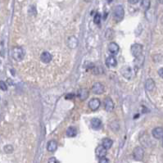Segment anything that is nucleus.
<instances>
[{
	"mask_svg": "<svg viewBox=\"0 0 163 163\" xmlns=\"http://www.w3.org/2000/svg\"><path fill=\"white\" fill-rule=\"evenodd\" d=\"M78 97H79L80 99H81L82 101H84V100L87 99V98L89 97V92H88L87 89H80L78 93Z\"/></svg>",
	"mask_w": 163,
	"mask_h": 163,
	"instance_id": "obj_20",
	"label": "nucleus"
},
{
	"mask_svg": "<svg viewBox=\"0 0 163 163\" xmlns=\"http://www.w3.org/2000/svg\"><path fill=\"white\" fill-rule=\"evenodd\" d=\"M12 57L15 61H20L21 60H23L25 57V51L21 47L19 46L14 47L12 50Z\"/></svg>",
	"mask_w": 163,
	"mask_h": 163,
	"instance_id": "obj_1",
	"label": "nucleus"
},
{
	"mask_svg": "<svg viewBox=\"0 0 163 163\" xmlns=\"http://www.w3.org/2000/svg\"><path fill=\"white\" fill-rule=\"evenodd\" d=\"M106 65L110 68L112 67H115V66L117 65V61L116 59V57L113 56H110L107 57L106 59Z\"/></svg>",
	"mask_w": 163,
	"mask_h": 163,
	"instance_id": "obj_14",
	"label": "nucleus"
},
{
	"mask_svg": "<svg viewBox=\"0 0 163 163\" xmlns=\"http://www.w3.org/2000/svg\"><path fill=\"white\" fill-rule=\"evenodd\" d=\"M66 136L69 138L75 137L77 134V130L75 127H69L66 130Z\"/></svg>",
	"mask_w": 163,
	"mask_h": 163,
	"instance_id": "obj_19",
	"label": "nucleus"
},
{
	"mask_svg": "<svg viewBox=\"0 0 163 163\" xmlns=\"http://www.w3.org/2000/svg\"><path fill=\"white\" fill-rule=\"evenodd\" d=\"M73 97H74V95L72 93H69V94H67L66 96V99H71Z\"/></svg>",
	"mask_w": 163,
	"mask_h": 163,
	"instance_id": "obj_29",
	"label": "nucleus"
},
{
	"mask_svg": "<svg viewBox=\"0 0 163 163\" xmlns=\"http://www.w3.org/2000/svg\"><path fill=\"white\" fill-rule=\"evenodd\" d=\"M141 6L145 11H148L151 6V0H142L141 1Z\"/></svg>",
	"mask_w": 163,
	"mask_h": 163,
	"instance_id": "obj_21",
	"label": "nucleus"
},
{
	"mask_svg": "<svg viewBox=\"0 0 163 163\" xmlns=\"http://www.w3.org/2000/svg\"><path fill=\"white\" fill-rule=\"evenodd\" d=\"M0 89L3 91H6L8 89V86H7L6 83H4L3 81H0Z\"/></svg>",
	"mask_w": 163,
	"mask_h": 163,
	"instance_id": "obj_24",
	"label": "nucleus"
},
{
	"mask_svg": "<svg viewBox=\"0 0 163 163\" xmlns=\"http://www.w3.org/2000/svg\"><path fill=\"white\" fill-rule=\"evenodd\" d=\"M78 44H79L78 40H77L76 37H75V36H71V37H69L68 40H67V46H68L71 49H75V48H76L77 46H78Z\"/></svg>",
	"mask_w": 163,
	"mask_h": 163,
	"instance_id": "obj_9",
	"label": "nucleus"
},
{
	"mask_svg": "<svg viewBox=\"0 0 163 163\" xmlns=\"http://www.w3.org/2000/svg\"><path fill=\"white\" fill-rule=\"evenodd\" d=\"M155 86H156V84H155V81L153 80V79L149 78L145 81V89L148 91H153V89H155Z\"/></svg>",
	"mask_w": 163,
	"mask_h": 163,
	"instance_id": "obj_15",
	"label": "nucleus"
},
{
	"mask_svg": "<svg viewBox=\"0 0 163 163\" xmlns=\"http://www.w3.org/2000/svg\"><path fill=\"white\" fill-rule=\"evenodd\" d=\"M85 2H87V3H89V2H90L91 0H85Z\"/></svg>",
	"mask_w": 163,
	"mask_h": 163,
	"instance_id": "obj_30",
	"label": "nucleus"
},
{
	"mask_svg": "<svg viewBox=\"0 0 163 163\" xmlns=\"http://www.w3.org/2000/svg\"><path fill=\"white\" fill-rule=\"evenodd\" d=\"M139 0H128V2L130 3V4H136Z\"/></svg>",
	"mask_w": 163,
	"mask_h": 163,
	"instance_id": "obj_28",
	"label": "nucleus"
},
{
	"mask_svg": "<svg viewBox=\"0 0 163 163\" xmlns=\"http://www.w3.org/2000/svg\"><path fill=\"white\" fill-rule=\"evenodd\" d=\"M40 61L44 64H49L53 61V55L48 51L42 52L40 54Z\"/></svg>",
	"mask_w": 163,
	"mask_h": 163,
	"instance_id": "obj_5",
	"label": "nucleus"
},
{
	"mask_svg": "<svg viewBox=\"0 0 163 163\" xmlns=\"http://www.w3.org/2000/svg\"><path fill=\"white\" fill-rule=\"evenodd\" d=\"M100 21H101V15L99 14V13H96L94 16H93V22L95 23V24H97L98 25L99 23H100Z\"/></svg>",
	"mask_w": 163,
	"mask_h": 163,
	"instance_id": "obj_23",
	"label": "nucleus"
},
{
	"mask_svg": "<svg viewBox=\"0 0 163 163\" xmlns=\"http://www.w3.org/2000/svg\"><path fill=\"white\" fill-rule=\"evenodd\" d=\"M143 53V46L139 44H134L131 46V53L134 57H139L142 55Z\"/></svg>",
	"mask_w": 163,
	"mask_h": 163,
	"instance_id": "obj_3",
	"label": "nucleus"
},
{
	"mask_svg": "<svg viewBox=\"0 0 163 163\" xmlns=\"http://www.w3.org/2000/svg\"><path fill=\"white\" fill-rule=\"evenodd\" d=\"M153 136L157 139H161L163 138V128L157 127L153 130Z\"/></svg>",
	"mask_w": 163,
	"mask_h": 163,
	"instance_id": "obj_13",
	"label": "nucleus"
},
{
	"mask_svg": "<svg viewBox=\"0 0 163 163\" xmlns=\"http://www.w3.org/2000/svg\"><path fill=\"white\" fill-rule=\"evenodd\" d=\"M162 147H163V138H162Z\"/></svg>",
	"mask_w": 163,
	"mask_h": 163,
	"instance_id": "obj_32",
	"label": "nucleus"
},
{
	"mask_svg": "<svg viewBox=\"0 0 163 163\" xmlns=\"http://www.w3.org/2000/svg\"><path fill=\"white\" fill-rule=\"evenodd\" d=\"M95 153H96V156H97L98 158H104V157H106V155H107V149L104 148L102 145H99L96 148Z\"/></svg>",
	"mask_w": 163,
	"mask_h": 163,
	"instance_id": "obj_10",
	"label": "nucleus"
},
{
	"mask_svg": "<svg viewBox=\"0 0 163 163\" xmlns=\"http://www.w3.org/2000/svg\"><path fill=\"white\" fill-rule=\"evenodd\" d=\"M144 157V151L141 147H136L133 151V158L135 161H142Z\"/></svg>",
	"mask_w": 163,
	"mask_h": 163,
	"instance_id": "obj_4",
	"label": "nucleus"
},
{
	"mask_svg": "<svg viewBox=\"0 0 163 163\" xmlns=\"http://www.w3.org/2000/svg\"><path fill=\"white\" fill-rule=\"evenodd\" d=\"M161 21H162V24L163 25V16H162V20H161Z\"/></svg>",
	"mask_w": 163,
	"mask_h": 163,
	"instance_id": "obj_31",
	"label": "nucleus"
},
{
	"mask_svg": "<svg viewBox=\"0 0 163 163\" xmlns=\"http://www.w3.org/2000/svg\"><path fill=\"white\" fill-rule=\"evenodd\" d=\"M48 163H59L58 162V161L57 160V158H51L48 159Z\"/></svg>",
	"mask_w": 163,
	"mask_h": 163,
	"instance_id": "obj_26",
	"label": "nucleus"
},
{
	"mask_svg": "<svg viewBox=\"0 0 163 163\" xmlns=\"http://www.w3.org/2000/svg\"><path fill=\"white\" fill-rule=\"evenodd\" d=\"M104 108L108 112H111L114 109V102L111 98L107 97L104 99Z\"/></svg>",
	"mask_w": 163,
	"mask_h": 163,
	"instance_id": "obj_8",
	"label": "nucleus"
},
{
	"mask_svg": "<svg viewBox=\"0 0 163 163\" xmlns=\"http://www.w3.org/2000/svg\"><path fill=\"white\" fill-rule=\"evenodd\" d=\"M57 148V143L55 140H51L48 143L47 145V150L50 153H53L55 152Z\"/></svg>",
	"mask_w": 163,
	"mask_h": 163,
	"instance_id": "obj_16",
	"label": "nucleus"
},
{
	"mask_svg": "<svg viewBox=\"0 0 163 163\" xmlns=\"http://www.w3.org/2000/svg\"><path fill=\"white\" fill-rule=\"evenodd\" d=\"M158 76L161 77L162 79H163V67L160 68V69L158 70Z\"/></svg>",
	"mask_w": 163,
	"mask_h": 163,
	"instance_id": "obj_27",
	"label": "nucleus"
},
{
	"mask_svg": "<svg viewBox=\"0 0 163 163\" xmlns=\"http://www.w3.org/2000/svg\"><path fill=\"white\" fill-rule=\"evenodd\" d=\"M3 150H4V152L6 153H12L13 152V147L10 145V144H8V145H6L5 147L3 148Z\"/></svg>",
	"mask_w": 163,
	"mask_h": 163,
	"instance_id": "obj_22",
	"label": "nucleus"
},
{
	"mask_svg": "<svg viewBox=\"0 0 163 163\" xmlns=\"http://www.w3.org/2000/svg\"><path fill=\"white\" fill-rule=\"evenodd\" d=\"M107 49H108V51L110 52L112 54H117L118 52H119V50H120V48H119V45H118L117 43L112 42L107 46Z\"/></svg>",
	"mask_w": 163,
	"mask_h": 163,
	"instance_id": "obj_11",
	"label": "nucleus"
},
{
	"mask_svg": "<svg viewBox=\"0 0 163 163\" xmlns=\"http://www.w3.org/2000/svg\"><path fill=\"white\" fill-rule=\"evenodd\" d=\"M99 163H109V160L106 158V157L101 158L99 159Z\"/></svg>",
	"mask_w": 163,
	"mask_h": 163,
	"instance_id": "obj_25",
	"label": "nucleus"
},
{
	"mask_svg": "<svg viewBox=\"0 0 163 163\" xmlns=\"http://www.w3.org/2000/svg\"><path fill=\"white\" fill-rule=\"evenodd\" d=\"M124 16H125V10H124L122 6H116L115 8H114V10H113L114 19L117 20V21H121V20H123Z\"/></svg>",
	"mask_w": 163,
	"mask_h": 163,
	"instance_id": "obj_2",
	"label": "nucleus"
},
{
	"mask_svg": "<svg viewBox=\"0 0 163 163\" xmlns=\"http://www.w3.org/2000/svg\"><path fill=\"white\" fill-rule=\"evenodd\" d=\"M100 105H101V101L97 98H92L91 100L89 102V109H91L92 111L98 110L100 107Z\"/></svg>",
	"mask_w": 163,
	"mask_h": 163,
	"instance_id": "obj_7",
	"label": "nucleus"
},
{
	"mask_svg": "<svg viewBox=\"0 0 163 163\" xmlns=\"http://www.w3.org/2000/svg\"><path fill=\"white\" fill-rule=\"evenodd\" d=\"M92 91L95 94H102L105 92V87L102 83L96 82L92 87Z\"/></svg>",
	"mask_w": 163,
	"mask_h": 163,
	"instance_id": "obj_6",
	"label": "nucleus"
},
{
	"mask_svg": "<svg viewBox=\"0 0 163 163\" xmlns=\"http://www.w3.org/2000/svg\"><path fill=\"white\" fill-rule=\"evenodd\" d=\"M112 144H113V142H112V140L111 138H105L102 139V145L104 148H106L107 150L112 148Z\"/></svg>",
	"mask_w": 163,
	"mask_h": 163,
	"instance_id": "obj_18",
	"label": "nucleus"
},
{
	"mask_svg": "<svg viewBox=\"0 0 163 163\" xmlns=\"http://www.w3.org/2000/svg\"><path fill=\"white\" fill-rule=\"evenodd\" d=\"M101 125H102V122L98 118H93L91 120V127L93 130H98L101 127Z\"/></svg>",
	"mask_w": 163,
	"mask_h": 163,
	"instance_id": "obj_17",
	"label": "nucleus"
},
{
	"mask_svg": "<svg viewBox=\"0 0 163 163\" xmlns=\"http://www.w3.org/2000/svg\"><path fill=\"white\" fill-rule=\"evenodd\" d=\"M121 73L123 76L126 79H130L132 76V70L129 66H124L121 70Z\"/></svg>",
	"mask_w": 163,
	"mask_h": 163,
	"instance_id": "obj_12",
	"label": "nucleus"
}]
</instances>
